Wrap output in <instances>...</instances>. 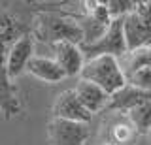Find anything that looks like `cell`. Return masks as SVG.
<instances>
[{"label":"cell","instance_id":"1","mask_svg":"<svg viewBox=\"0 0 151 145\" xmlns=\"http://www.w3.org/2000/svg\"><path fill=\"white\" fill-rule=\"evenodd\" d=\"M81 79L83 81H91L96 87H100L108 96H113L119 92L123 87H127L125 76H123L117 59L102 55V57H94L83 64L81 68Z\"/></svg>","mask_w":151,"mask_h":145},{"label":"cell","instance_id":"2","mask_svg":"<svg viewBox=\"0 0 151 145\" xmlns=\"http://www.w3.org/2000/svg\"><path fill=\"white\" fill-rule=\"evenodd\" d=\"M127 51L151 47V2H134L132 10L123 17Z\"/></svg>","mask_w":151,"mask_h":145},{"label":"cell","instance_id":"3","mask_svg":"<svg viewBox=\"0 0 151 145\" xmlns=\"http://www.w3.org/2000/svg\"><path fill=\"white\" fill-rule=\"evenodd\" d=\"M81 49L83 59L91 60L94 57H102V55H108V57L119 59L127 53V41H125V32H123V17L121 19H111L110 26L106 29V32L102 34L100 40H96L94 44H81L79 45Z\"/></svg>","mask_w":151,"mask_h":145},{"label":"cell","instance_id":"4","mask_svg":"<svg viewBox=\"0 0 151 145\" xmlns=\"http://www.w3.org/2000/svg\"><path fill=\"white\" fill-rule=\"evenodd\" d=\"M38 32H40V38L49 41L51 45L59 41H70L76 45L83 44V32L79 29V23L66 17L42 15L38 19Z\"/></svg>","mask_w":151,"mask_h":145},{"label":"cell","instance_id":"5","mask_svg":"<svg viewBox=\"0 0 151 145\" xmlns=\"http://www.w3.org/2000/svg\"><path fill=\"white\" fill-rule=\"evenodd\" d=\"M93 8H89L87 13H85L83 19H79V29L83 32V44H94L96 40L102 38V34L106 32V29L110 26L111 17L108 13L106 2H91Z\"/></svg>","mask_w":151,"mask_h":145},{"label":"cell","instance_id":"6","mask_svg":"<svg viewBox=\"0 0 151 145\" xmlns=\"http://www.w3.org/2000/svg\"><path fill=\"white\" fill-rule=\"evenodd\" d=\"M49 136L53 145H85L89 138V128L81 123L53 119V123L49 124Z\"/></svg>","mask_w":151,"mask_h":145},{"label":"cell","instance_id":"7","mask_svg":"<svg viewBox=\"0 0 151 145\" xmlns=\"http://www.w3.org/2000/svg\"><path fill=\"white\" fill-rule=\"evenodd\" d=\"M53 117L55 119H63V121H72V123L89 124L93 115L81 106V102L78 100L74 91H64L57 96L53 104Z\"/></svg>","mask_w":151,"mask_h":145},{"label":"cell","instance_id":"8","mask_svg":"<svg viewBox=\"0 0 151 145\" xmlns=\"http://www.w3.org/2000/svg\"><path fill=\"white\" fill-rule=\"evenodd\" d=\"M51 49L55 51V62L60 66V70L64 72L66 77H72L81 74V68L85 64L83 55L79 45L70 44V41H59V44H53Z\"/></svg>","mask_w":151,"mask_h":145},{"label":"cell","instance_id":"9","mask_svg":"<svg viewBox=\"0 0 151 145\" xmlns=\"http://www.w3.org/2000/svg\"><path fill=\"white\" fill-rule=\"evenodd\" d=\"M74 92H76V96H78V100L81 102V106L91 115L98 113L104 107H108V102H110V96H108L100 87H96L91 81H83V79L78 81Z\"/></svg>","mask_w":151,"mask_h":145},{"label":"cell","instance_id":"10","mask_svg":"<svg viewBox=\"0 0 151 145\" xmlns=\"http://www.w3.org/2000/svg\"><path fill=\"white\" fill-rule=\"evenodd\" d=\"M32 38L30 36H21L17 38V41L9 47V55H8V76L9 77H17L23 70L27 68L28 60L32 59Z\"/></svg>","mask_w":151,"mask_h":145},{"label":"cell","instance_id":"11","mask_svg":"<svg viewBox=\"0 0 151 145\" xmlns=\"http://www.w3.org/2000/svg\"><path fill=\"white\" fill-rule=\"evenodd\" d=\"M151 100V91H140V89L134 87H123L119 92H115L113 96H110V102H108V107L110 109H125L129 111L132 107L144 104V102Z\"/></svg>","mask_w":151,"mask_h":145},{"label":"cell","instance_id":"12","mask_svg":"<svg viewBox=\"0 0 151 145\" xmlns=\"http://www.w3.org/2000/svg\"><path fill=\"white\" fill-rule=\"evenodd\" d=\"M27 70L34 77L42 79V81H47V83H57L66 77L59 64L53 59H47V57H32L27 64Z\"/></svg>","mask_w":151,"mask_h":145},{"label":"cell","instance_id":"13","mask_svg":"<svg viewBox=\"0 0 151 145\" xmlns=\"http://www.w3.org/2000/svg\"><path fill=\"white\" fill-rule=\"evenodd\" d=\"M117 62H119V68L125 77L130 76L132 72L149 68L151 66V47H140L134 51H127L123 57L117 59Z\"/></svg>","mask_w":151,"mask_h":145},{"label":"cell","instance_id":"14","mask_svg":"<svg viewBox=\"0 0 151 145\" xmlns=\"http://www.w3.org/2000/svg\"><path fill=\"white\" fill-rule=\"evenodd\" d=\"M138 132L134 130V126L129 123L127 117H119L117 121L108 126V139L106 143L113 145H134V139Z\"/></svg>","mask_w":151,"mask_h":145},{"label":"cell","instance_id":"15","mask_svg":"<svg viewBox=\"0 0 151 145\" xmlns=\"http://www.w3.org/2000/svg\"><path fill=\"white\" fill-rule=\"evenodd\" d=\"M127 119H129V123L134 126V130L138 134H149V130H151V100L129 109L127 111Z\"/></svg>","mask_w":151,"mask_h":145},{"label":"cell","instance_id":"16","mask_svg":"<svg viewBox=\"0 0 151 145\" xmlns=\"http://www.w3.org/2000/svg\"><path fill=\"white\" fill-rule=\"evenodd\" d=\"M125 81L129 87L140 89V91H151V66L138 70V72H132L130 76L125 77Z\"/></svg>","mask_w":151,"mask_h":145},{"label":"cell","instance_id":"17","mask_svg":"<svg viewBox=\"0 0 151 145\" xmlns=\"http://www.w3.org/2000/svg\"><path fill=\"white\" fill-rule=\"evenodd\" d=\"M134 2H129V0H111V2H106L108 13H110L111 19H121L127 13L132 10Z\"/></svg>","mask_w":151,"mask_h":145},{"label":"cell","instance_id":"18","mask_svg":"<svg viewBox=\"0 0 151 145\" xmlns=\"http://www.w3.org/2000/svg\"><path fill=\"white\" fill-rule=\"evenodd\" d=\"M102 145H113V143H102Z\"/></svg>","mask_w":151,"mask_h":145},{"label":"cell","instance_id":"19","mask_svg":"<svg viewBox=\"0 0 151 145\" xmlns=\"http://www.w3.org/2000/svg\"><path fill=\"white\" fill-rule=\"evenodd\" d=\"M149 139H151V130H149Z\"/></svg>","mask_w":151,"mask_h":145}]
</instances>
